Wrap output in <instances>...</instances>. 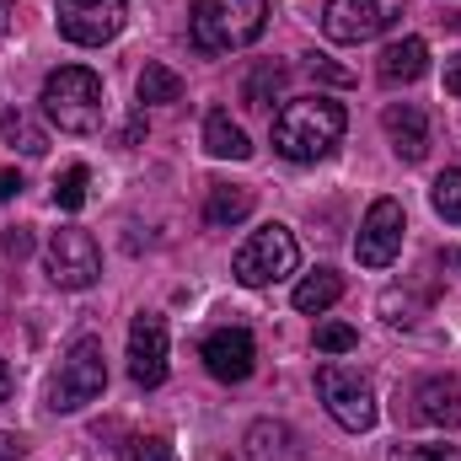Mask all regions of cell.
Here are the masks:
<instances>
[{"instance_id":"1","label":"cell","mask_w":461,"mask_h":461,"mask_svg":"<svg viewBox=\"0 0 461 461\" xmlns=\"http://www.w3.org/2000/svg\"><path fill=\"white\" fill-rule=\"evenodd\" d=\"M344 129H348L344 103H333L322 92L317 97H290L274 118V150L295 167H312V161H328L339 150Z\"/></svg>"},{"instance_id":"2","label":"cell","mask_w":461,"mask_h":461,"mask_svg":"<svg viewBox=\"0 0 461 461\" xmlns=\"http://www.w3.org/2000/svg\"><path fill=\"white\" fill-rule=\"evenodd\" d=\"M268 27V0H199L188 11V43L199 54H236Z\"/></svg>"},{"instance_id":"3","label":"cell","mask_w":461,"mask_h":461,"mask_svg":"<svg viewBox=\"0 0 461 461\" xmlns=\"http://www.w3.org/2000/svg\"><path fill=\"white\" fill-rule=\"evenodd\" d=\"M38 103H43L49 123H59L65 134H97L108 118V92H103L97 70H86V65H59L43 81Z\"/></svg>"},{"instance_id":"4","label":"cell","mask_w":461,"mask_h":461,"mask_svg":"<svg viewBox=\"0 0 461 461\" xmlns=\"http://www.w3.org/2000/svg\"><path fill=\"white\" fill-rule=\"evenodd\" d=\"M295 263H301V247H295V230L279 226V221H268V226H258L241 247H236V258H230V274H236V285H247V290H263V285H279L285 274H295Z\"/></svg>"},{"instance_id":"5","label":"cell","mask_w":461,"mask_h":461,"mask_svg":"<svg viewBox=\"0 0 461 461\" xmlns=\"http://www.w3.org/2000/svg\"><path fill=\"white\" fill-rule=\"evenodd\" d=\"M103 386H108V354H103V339L81 333V339L70 344V354L59 359V375H54V386H49V408H54V413H81L86 402L103 397Z\"/></svg>"},{"instance_id":"6","label":"cell","mask_w":461,"mask_h":461,"mask_svg":"<svg viewBox=\"0 0 461 461\" xmlns=\"http://www.w3.org/2000/svg\"><path fill=\"white\" fill-rule=\"evenodd\" d=\"M317 392H322V408L333 413V424L348 429V435H365V429H375V419H381V408H375V386H370V375L359 370V365H322L317 370Z\"/></svg>"},{"instance_id":"7","label":"cell","mask_w":461,"mask_h":461,"mask_svg":"<svg viewBox=\"0 0 461 461\" xmlns=\"http://www.w3.org/2000/svg\"><path fill=\"white\" fill-rule=\"evenodd\" d=\"M408 0H328L322 11V32L333 43H370L381 32H392L402 22Z\"/></svg>"},{"instance_id":"8","label":"cell","mask_w":461,"mask_h":461,"mask_svg":"<svg viewBox=\"0 0 461 461\" xmlns=\"http://www.w3.org/2000/svg\"><path fill=\"white\" fill-rule=\"evenodd\" d=\"M54 22H59V38L65 43H81V49H103L113 43L129 22V0H59L54 5Z\"/></svg>"},{"instance_id":"9","label":"cell","mask_w":461,"mask_h":461,"mask_svg":"<svg viewBox=\"0 0 461 461\" xmlns=\"http://www.w3.org/2000/svg\"><path fill=\"white\" fill-rule=\"evenodd\" d=\"M49 279L59 290H92L103 279V252L97 236L81 226H59L49 236Z\"/></svg>"},{"instance_id":"10","label":"cell","mask_w":461,"mask_h":461,"mask_svg":"<svg viewBox=\"0 0 461 461\" xmlns=\"http://www.w3.org/2000/svg\"><path fill=\"white\" fill-rule=\"evenodd\" d=\"M402 230H408V215L397 199H375L359 221V236H354V258L365 268H392L397 252H402Z\"/></svg>"},{"instance_id":"11","label":"cell","mask_w":461,"mask_h":461,"mask_svg":"<svg viewBox=\"0 0 461 461\" xmlns=\"http://www.w3.org/2000/svg\"><path fill=\"white\" fill-rule=\"evenodd\" d=\"M129 375L145 392L167 381V322L156 312H140L129 322Z\"/></svg>"},{"instance_id":"12","label":"cell","mask_w":461,"mask_h":461,"mask_svg":"<svg viewBox=\"0 0 461 461\" xmlns=\"http://www.w3.org/2000/svg\"><path fill=\"white\" fill-rule=\"evenodd\" d=\"M199 359H204V370H210L215 381L241 386V381L252 375V365H258V344H252L247 328H215V333L199 344Z\"/></svg>"},{"instance_id":"13","label":"cell","mask_w":461,"mask_h":461,"mask_svg":"<svg viewBox=\"0 0 461 461\" xmlns=\"http://www.w3.org/2000/svg\"><path fill=\"white\" fill-rule=\"evenodd\" d=\"M413 419L429 429H456L461 424V381L456 375H424L413 386Z\"/></svg>"},{"instance_id":"14","label":"cell","mask_w":461,"mask_h":461,"mask_svg":"<svg viewBox=\"0 0 461 461\" xmlns=\"http://www.w3.org/2000/svg\"><path fill=\"white\" fill-rule=\"evenodd\" d=\"M381 129H386V140H392V150L402 161H424L429 156V113L419 103H392L381 113Z\"/></svg>"},{"instance_id":"15","label":"cell","mask_w":461,"mask_h":461,"mask_svg":"<svg viewBox=\"0 0 461 461\" xmlns=\"http://www.w3.org/2000/svg\"><path fill=\"white\" fill-rule=\"evenodd\" d=\"M424 70H429V43H424V38H397V43H386V54H381V81H386V86H413Z\"/></svg>"},{"instance_id":"16","label":"cell","mask_w":461,"mask_h":461,"mask_svg":"<svg viewBox=\"0 0 461 461\" xmlns=\"http://www.w3.org/2000/svg\"><path fill=\"white\" fill-rule=\"evenodd\" d=\"M252 204H258V194H252V188H241V183H210V199H204V226H210V230L241 226V221L252 215Z\"/></svg>"},{"instance_id":"17","label":"cell","mask_w":461,"mask_h":461,"mask_svg":"<svg viewBox=\"0 0 461 461\" xmlns=\"http://www.w3.org/2000/svg\"><path fill=\"white\" fill-rule=\"evenodd\" d=\"M204 150H210L215 161H247V156H252V140H247V129H241L226 108H215V113L204 118Z\"/></svg>"},{"instance_id":"18","label":"cell","mask_w":461,"mask_h":461,"mask_svg":"<svg viewBox=\"0 0 461 461\" xmlns=\"http://www.w3.org/2000/svg\"><path fill=\"white\" fill-rule=\"evenodd\" d=\"M339 301H344V274L339 268H317L295 285V312H306V317H322Z\"/></svg>"},{"instance_id":"19","label":"cell","mask_w":461,"mask_h":461,"mask_svg":"<svg viewBox=\"0 0 461 461\" xmlns=\"http://www.w3.org/2000/svg\"><path fill=\"white\" fill-rule=\"evenodd\" d=\"M247 461H301V446L285 424H252L247 429Z\"/></svg>"},{"instance_id":"20","label":"cell","mask_w":461,"mask_h":461,"mask_svg":"<svg viewBox=\"0 0 461 461\" xmlns=\"http://www.w3.org/2000/svg\"><path fill=\"white\" fill-rule=\"evenodd\" d=\"M134 92H140V108L177 103V97H183V76H177V70H167V65H145V70H140V81H134Z\"/></svg>"},{"instance_id":"21","label":"cell","mask_w":461,"mask_h":461,"mask_svg":"<svg viewBox=\"0 0 461 461\" xmlns=\"http://www.w3.org/2000/svg\"><path fill=\"white\" fill-rule=\"evenodd\" d=\"M279 92H285V65H274V59H268V65H258V70L247 76L241 103H247V108H258V113H268Z\"/></svg>"},{"instance_id":"22","label":"cell","mask_w":461,"mask_h":461,"mask_svg":"<svg viewBox=\"0 0 461 461\" xmlns=\"http://www.w3.org/2000/svg\"><path fill=\"white\" fill-rule=\"evenodd\" d=\"M0 134H5V145H16L22 156H43V150H49V134L22 113V108H11V113L0 118Z\"/></svg>"},{"instance_id":"23","label":"cell","mask_w":461,"mask_h":461,"mask_svg":"<svg viewBox=\"0 0 461 461\" xmlns=\"http://www.w3.org/2000/svg\"><path fill=\"white\" fill-rule=\"evenodd\" d=\"M429 204H435V215H440V221L461 226V167H446V172L435 177V188H429Z\"/></svg>"},{"instance_id":"24","label":"cell","mask_w":461,"mask_h":461,"mask_svg":"<svg viewBox=\"0 0 461 461\" xmlns=\"http://www.w3.org/2000/svg\"><path fill=\"white\" fill-rule=\"evenodd\" d=\"M118 461H177V451L167 435H123Z\"/></svg>"},{"instance_id":"25","label":"cell","mask_w":461,"mask_h":461,"mask_svg":"<svg viewBox=\"0 0 461 461\" xmlns=\"http://www.w3.org/2000/svg\"><path fill=\"white\" fill-rule=\"evenodd\" d=\"M86 183H92V172L76 161V167H65L59 177H54V204L59 210H81L86 204Z\"/></svg>"},{"instance_id":"26","label":"cell","mask_w":461,"mask_h":461,"mask_svg":"<svg viewBox=\"0 0 461 461\" xmlns=\"http://www.w3.org/2000/svg\"><path fill=\"white\" fill-rule=\"evenodd\" d=\"M348 348H359V333L348 322H322L317 328V354H348Z\"/></svg>"},{"instance_id":"27","label":"cell","mask_w":461,"mask_h":461,"mask_svg":"<svg viewBox=\"0 0 461 461\" xmlns=\"http://www.w3.org/2000/svg\"><path fill=\"white\" fill-rule=\"evenodd\" d=\"M397 461H461L456 446H408V451H397Z\"/></svg>"},{"instance_id":"28","label":"cell","mask_w":461,"mask_h":461,"mask_svg":"<svg viewBox=\"0 0 461 461\" xmlns=\"http://www.w3.org/2000/svg\"><path fill=\"white\" fill-rule=\"evenodd\" d=\"M0 247H5L11 258H27V252H32V230H27V226H11L5 236H0Z\"/></svg>"},{"instance_id":"29","label":"cell","mask_w":461,"mask_h":461,"mask_svg":"<svg viewBox=\"0 0 461 461\" xmlns=\"http://www.w3.org/2000/svg\"><path fill=\"white\" fill-rule=\"evenodd\" d=\"M312 76H322V81H339V86H348V70H339L328 54H312Z\"/></svg>"},{"instance_id":"30","label":"cell","mask_w":461,"mask_h":461,"mask_svg":"<svg viewBox=\"0 0 461 461\" xmlns=\"http://www.w3.org/2000/svg\"><path fill=\"white\" fill-rule=\"evenodd\" d=\"M27 456V440L22 435H0V461H22Z\"/></svg>"},{"instance_id":"31","label":"cell","mask_w":461,"mask_h":461,"mask_svg":"<svg viewBox=\"0 0 461 461\" xmlns=\"http://www.w3.org/2000/svg\"><path fill=\"white\" fill-rule=\"evenodd\" d=\"M22 188H27V183H22V172H0V204H11Z\"/></svg>"},{"instance_id":"32","label":"cell","mask_w":461,"mask_h":461,"mask_svg":"<svg viewBox=\"0 0 461 461\" xmlns=\"http://www.w3.org/2000/svg\"><path fill=\"white\" fill-rule=\"evenodd\" d=\"M446 92L461 97V54H456V59H446Z\"/></svg>"},{"instance_id":"33","label":"cell","mask_w":461,"mask_h":461,"mask_svg":"<svg viewBox=\"0 0 461 461\" xmlns=\"http://www.w3.org/2000/svg\"><path fill=\"white\" fill-rule=\"evenodd\" d=\"M11 392H16V381H11V365L0 359V402H11Z\"/></svg>"},{"instance_id":"34","label":"cell","mask_w":461,"mask_h":461,"mask_svg":"<svg viewBox=\"0 0 461 461\" xmlns=\"http://www.w3.org/2000/svg\"><path fill=\"white\" fill-rule=\"evenodd\" d=\"M0 32H11V0H0Z\"/></svg>"}]
</instances>
